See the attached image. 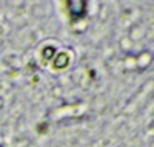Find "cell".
Returning <instances> with one entry per match:
<instances>
[{
    "label": "cell",
    "instance_id": "6da1fadb",
    "mask_svg": "<svg viewBox=\"0 0 154 147\" xmlns=\"http://www.w3.org/2000/svg\"><path fill=\"white\" fill-rule=\"evenodd\" d=\"M69 8V14L74 20H79L82 17H85L86 14V3L83 0H69L66 3Z\"/></svg>",
    "mask_w": 154,
    "mask_h": 147
},
{
    "label": "cell",
    "instance_id": "7a4b0ae2",
    "mask_svg": "<svg viewBox=\"0 0 154 147\" xmlns=\"http://www.w3.org/2000/svg\"><path fill=\"white\" fill-rule=\"evenodd\" d=\"M57 59H59V60H57V64L54 65L56 68H59L60 65H62V67H66V65H68V56H66V54H59Z\"/></svg>",
    "mask_w": 154,
    "mask_h": 147
}]
</instances>
